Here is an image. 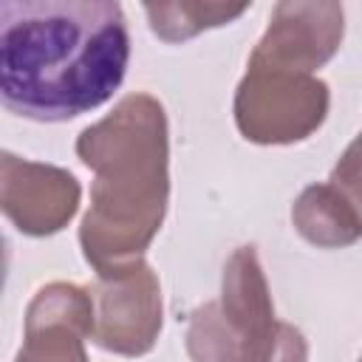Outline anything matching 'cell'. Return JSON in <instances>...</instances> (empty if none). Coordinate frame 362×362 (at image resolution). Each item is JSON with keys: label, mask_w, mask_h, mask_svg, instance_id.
<instances>
[{"label": "cell", "mask_w": 362, "mask_h": 362, "mask_svg": "<svg viewBox=\"0 0 362 362\" xmlns=\"http://www.w3.org/2000/svg\"><path fill=\"white\" fill-rule=\"evenodd\" d=\"M93 297V342L119 356H144L153 351L161 322V283L147 260L96 274L88 286Z\"/></svg>", "instance_id": "cell-5"}, {"label": "cell", "mask_w": 362, "mask_h": 362, "mask_svg": "<svg viewBox=\"0 0 362 362\" xmlns=\"http://www.w3.org/2000/svg\"><path fill=\"white\" fill-rule=\"evenodd\" d=\"M345 8L331 0H283L249 54L246 68L314 74L342 45Z\"/></svg>", "instance_id": "cell-6"}, {"label": "cell", "mask_w": 362, "mask_h": 362, "mask_svg": "<svg viewBox=\"0 0 362 362\" xmlns=\"http://www.w3.org/2000/svg\"><path fill=\"white\" fill-rule=\"evenodd\" d=\"M291 223L317 249H345L362 238V212L331 181L308 184L294 198Z\"/></svg>", "instance_id": "cell-9"}, {"label": "cell", "mask_w": 362, "mask_h": 362, "mask_svg": "<svg viewBox=\"0 0 362 362\" xmlns=\"http://www.w3.org/2000/svg\"><path fill=\"white\" fill-rule=\"evenodd\" d=\"M331 90L317 74L246 68L235 88V127L252 144L305 141L328 116Z\"/></svg>", "instance_id": "cell-3"}, {"label": "cell", "mask_w": 362, "mask_h": 362, "mask_svg": "<svg viewBox=\"0 0 362 362\" xmlns=\"http://www.w3.org/2000/svg\"><path fill=\"white\" fill-rule=\"evenodd\" d=\"M130 62L116 0H3L0 99L31 122H68L105 105Z\"/></svg>", "instance_id": "cell-1"}, {"label": "cell", "mask_w": 362, "mask_h": 362, "mask_svg": "<svg viewBox=\"0 0 362 362\" xmlns=\"http://www.w3.org/2000/svg\"><path fill=\"white\" fill-rule=\"evenodd\" d=\"M82 187L74 173L57 164L0 153V209L28 238L62 232L79 212Z\"/></svg>", "instance_id": "cell-7"}, {"label": "cell", "mask_w": 362, "mask_h": 362, "mask_svg": "<svg viewBox=\"0 0 362 362\" xmlns=\"http://www.w3.org/2000/svg\"><path fill=\"white\" fill-rule=\"evenodd\" d=\"M85 339H93V297L76 283L57 280L31 297L14 362H90Z\"/></svg>", "instance_id": "cell-8"}, {"label": "cell", "mask_w": 362, "mask_h": 362, "mask_svg": "<svg viewBox=\"0 0 362 362\" xmlns=\"http://www.w3.org/2000/svg\"><path fill=\"white\" fill-rule=\"evenodd\" d=\"M359 212H362V133L345 147V153L337 158L331 178H328Z\"/></svg>", "instance_id": "cell-12"}, {"label": "cell", "mask_w": 362, "mask_h": 362, "mask_svg": "<svg viewBox=\"0 0 362 362\" xmlns=\"http://www.w3.org/2000/svg\"><path fill=\"white\" fill-rule=\"evenodd\" d=\"M184 345L192 362H240L238 339L221 314L218 300L204 303L189 314Z\"/></svg>", "instance_id": "cell-11"}, {"label": "cell", "mask_w": 362, "mask_h": 362, "mask_svg": "<svg viewBox=\"0 0 362 362\" xmlns=\"http://www.w3.org/2000/svg\"><path fill=\"white\" fill-rule=\"evenodd\" d=\"M359 362H362V356H359Z\"/></svg>", "instance_id": "cell-13"}, {"label": "cell", "mask_w": 362, "mask_h": 362, "mask_svg": "<svg viewBox=\"0 0 362 362\" xmlns=\"http://www.w3.org/2000/svg\"><path fill=\"white\" fill-rule=\"evenodd\" d=\"M221 314L226 317L240 362H308V342L300 328L277 320L257 249L238 246L221 274Z\"/></svg>", "instance_id": "cell-4"}, {"label": "cell", "mask_w": 362, "mask_h": 362, "mask_svg": "<svg viewBox=\"0 0 362 362\" xmlns=\"http://www.w3.org/2000/svg\"><path fill=\"white\" fill-rule=\"evenodd\" d=\"M79 161L93 170L79 246L96 274L144 260L170 204V124L153 93H127L76 136Z\"/></svg>", "instance_id": "cell-2"}, {"label": "cell", "mask_w": 362, "mask_h": 362, "mask_svg": "<svg viewBox=\"0 0 362 362\" xmlns=\"http://www.w3.org/2000/svg\"><path fill=\"white\" fill-rule=\"evenodd\" d=\"M243 11H249V3H147L144 14L150 20V31L164 42H184L198 37L201 31L229 25Z\"/></svg>", "instance_id": "cell-10"}]
</instances>
